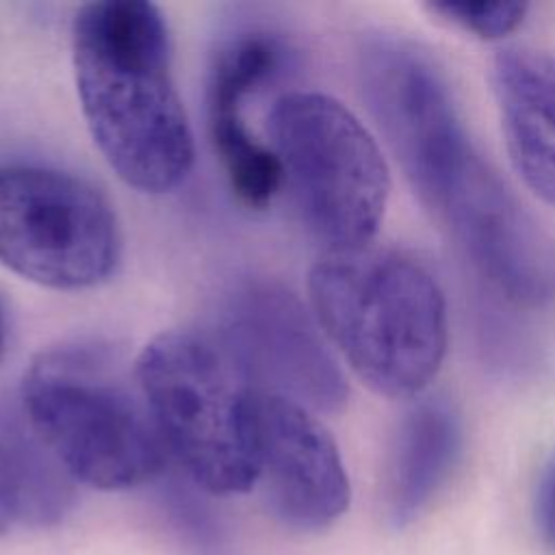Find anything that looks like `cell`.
Instances as JSON below:
<instances>
[{"label":"cell","mask_w":555,"mask_h":555,"mask_svg":"<svg viewBox=\"0 0 555 555\" xmlns=\"http://www.w3.org/2000/svg\"><path fill=\"white\" fill-rule=\"evenodd\" d=\"M72 56L80 108L106 163L141 193L176 189L193 167L195 145L158 7L145 0L80 7Z\"/></svg>","instance_id":"cell-1"},{"label":"cell","mask_w":555,"mask_h":555,"mask_svg":"<svg viewBox=\"0 0 555 555\" xmlns=\"http://www.w3.org/2000/svg\"><path fill=\"white\" fill-rule=\"evenodd\" d=\"M317 323L375 392H423L447 353L444 293L414 256L388 247L323 254L308 275Z\"/></svg>","instance_id":"cell-2"},{"label":"cell","mask_w":555,"mask_h":555,"mask_svg":"<svg viewBox=\"0 0 555 555\" xmlns=\"http://www.w3.org/2000/svg\"><path fill=\"white\" fill-rule=\"evenodd\" d=\"M28 423L48 453L74 479L124 490L156 477L167 447L137 375L93 345L41 351L22 386Z\"/></svg>","instance_id":"cell-3"},{"label":"cell","mask_w":555,"mask_h":555,"mask_svg":"<svg viewBox=\"0 0 555 555\" xmlns=\"http://www.w3.org/2000/svg\"><path fill=\"white\" fill-rule=\"evenodd\" d=\"M134 375L167 453L212 494H241L260 479L256 388L212 338L154 336Z\"/></svg>","instance_id":"cell-4"},{"label":"cell","mask_w":555,"mask_h":555,"mask_svg":"<svg viewBox=\"0 0 555 555\" xmlns=\"http://www.w3.org/2000/svg\"><path fill=\"white\" fill-rule=\"evenodd\" d=\"M269 130L282 178L325 254L366 247L390 191L371 132L338 100L314 91L282 95L269 113Z\"/></svg>","instance_id":"cell-5"},{"label":"cell","mask_w":555,"mask_h":555,"mask_svg":"<svg viewBox=\"0 0 555 555\" xmlns=\"http://www.w3.org/2000/svg\"><path fill=\"white\" fill-rule=\"evenodd\" d=\"M121 256V230L106 195L67 171L0 167V264L56 291L106 282Z\"/></svg>","instance_id":"cell-6"},{"label":"cell","mask_w":555,"mask_h":555,"mask_svg":"<svg viewBox=\"0 0 555 555\" xmlns=\"http://www.w3.org/2000/svg\"><path fill=\"white\" fill-rule=\"evenodd\" d=\"M358 80L405 178L431 206L479 156L444 74L412 39L371 33L358 48Z\"/></svg>","instance_id":"cell-7"},{"label":"cell","mask_w":555,"mask_h":555,"mask_svg":"<svg viewBox=\"0 0 555 555\" xmlns=\"http://www.w3.org/2000/svg\"><path fill=\"white\" fill-rule=\"evenodd\" d=\"M247 379L267 384L306 408L338 410L347 399L345 377L306 310L284 291H247L234 306L221 345Z\"/></svg>","instance_id":"cell-8"},{"label":"cell","mask_w":555,"mask_h":555,"mask_svg":"<svg viewBox=\"0 0 555 555\" xmlns=\"http://www.w3.org/2000/svg\"><path fill=\"white\" fill-rule=\"evenodd\" d=\"M260 479L291 527H330L349 507V477L338 447L310 408L256 390Z\"/></svg>","instance_id":"cell-9"},{"label":"cell","mask_w":555,"mask_h":555,"mask_svg":"<svg viewBox=\"0 0 555 555\" xmlns=\"http://www.w3.org/2000/svg\"><path fill=\"white\" fill-rule=\"evenodd\" d=\"M278 48L264 35H247L217 54L208 80V134L236 199L262 210L282 186L273 150L256 141L243 119V100L275 67Z\"/></svg>","instance_id":"cell-10"},{"label":"cell","mask_w":555,"mask_h":555,"mask_svg":"<svg viewBox=\"0 0 555 555\" xmlns=\"http://www.w3.org/2000/svg\"><path fill=\"white\" fill-rule=\"evenodd\" d=\"M490 78L512 165L538 197L555 204V56L505 48Z\"/></svg>","instance_id":"cell-11"},{"label":"cell","mask_w":555,"mask_h":555,"mask_svg":"<svg viewBox=\"0 0 555 555\" xmlns=\"http://www.w3.org/2000/svg\"><path fill=\"white\" fill-rule=\"evenodd\" d=\"M462 447V423L444 397L416 401L401 418L388 457L386 507L395 525L414 520L449 479Z\"/></svg>","instance_id":"cell-12"},{"label":"cell","mask_w":555,"mask_h":555,"mask_svg":"<svg viewBox=\"0 0 555 555\" xmlns=\"http://www.w3.org/2000/svg\"><path fill=\"white\" fill-rule=\"evenodd\" d=\"M429 9L449 24L486 39L516 30L527 13L525 2H434Z\"/></svg>","instance_id":"cell-13"},{"label":"cell","mask_w":555,"mask_h":555,"mask_svg":"<svg viewBox=\"0 0 555 555\" xmlns=\"http://www.w3.org/2000/svg\"><path fill=\"white\" fill-rule=\"evenodd\" d=\"M24 464L0 436V533H4L13 518L24 509Z\"/></svg>","instance_id":"cell-14"},{"label":"cell","mask_w":555,"mask_h":555,"mask_svg":"<svg viewBox=\"0 0 555 555\" xmlns=\"http://www.w3.org/2000/svg\"><path fill=\"white\" fill-rule=\"evenodd\" d=\"M535 516L542 533L555 542V455L548 462L535 496Z\"/></svg>","instance_id":"cell-15"},{"label":"cell","mask_w":555,"mask_h":555,"mask_svg":"<svg viewBox=\"0 0 555 555\" xmlns=\"http://www.w3.org/2000/svg\"><path fill=\"white\" fill-rule=\"evenodd\" d=\"M7 349V330H4V317H2V306H0V360Z\"/></svg>","instance_id":"cell-16"}]
</instances>
